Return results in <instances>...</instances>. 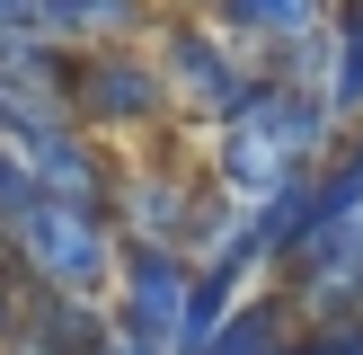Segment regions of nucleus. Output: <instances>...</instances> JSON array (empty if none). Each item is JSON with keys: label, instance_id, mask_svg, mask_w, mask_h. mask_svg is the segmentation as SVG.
<instances>
[{"label": "nucleus", "instance_id": "4", "mask_svg": "<svg viewBox=\"0 0 363 355\" xmlns=\"http://www.w3.org/2000/svg\"><path fill=\"white\" fill-rule=\"evenodd\" d=\"M195 275H204V266H195L186 248H151V240H124V266H116V329L133 337L142 355H186Z\"/></svg>", "mask_w": 363, "mask_h": 355}, {"label": "nucleus", "instance_id": "7", "mask_svg": "<svg viewBox=\"0 0 363 355\" xmlns=\"http://www.w3.org/2000/svg\"><path fill=\"white\" fill-rule=\"evenodd\" d=\"M195 178L204 169H186L177 151H151V160H124V178H116V231L124 240H151V248H186V204H195Z\"/></svg>", "mask_w": 363, "mask_h": 355}, {"label": "nucleus", "instance_id": "14", "mask_svg": "<svg viewBox=\"0 0 363 355\" xmlns=\"http://www.w3.org/2000/svg\"><path fill=\"white\" fill-rule=\"evenodd\" d=\"M0 27H27V0H0Z\"/></svg>", "mask_w": 363, "mask_h": 355}, {"label": "nucleus", "instance_id": "5", "mask_svg": "<svg viewBox=\"0 0 363 355\" xmlns=\"http://www.w3.org/2000/svg\"><path fill=\"white\" fill-rule=\"evenodd\" d=\"M275 293L293 302L301 329H319V320H363V204L337 213V222H311L301 231V248L275 266Z\"/></svg>", "mask_w": 363, "mask_h": 355}, {"label": "nucleus", "instance_id": "10", "mask_svg": "<svg viewBox=\"0 0 363 355\" xmlns=\"http://www.w3.org/2000/svg\"><path fill=\"white\" fill-rule=\"evenodd\" d=\"M293 346H301L293 302H284V293H257V302H240V311L222 320V337H213L204 355H293Z\"/></svg>", "mask_w": 363, "mask_h": 355}, {"label": "nucleus", "instance_id": "16", "mask_svg": "<svg viewBox=\"0 0 363 355\" xmlns=\"http://www.w3.org/2000/svg\"><path fill=\"white\" fill-rule=\"evenodd\" d=\"M0 133H9V98H0Z\"/></svg>", "mask_w": 363, "mask_h": 355}, {"label": "nucleus", "instance_id": "12", "mask_svg": "<svg viewBox=\"0 0 363 355\" xmlns=\"http://www.w3.org/2000/svg\"><path fill=\"white\" fill-rule=\"evenodd\" d=\"M27 311H35V275L9 258V248H0V346H9V337L27 329Z\"/></svg>", "mask_w": 363, "mask_h": 355}, {"label": "nucleus", "instance_id": "13", "mask_svg": "<svg viewBox=\"0 0 363 355\" xmlns=\"http://www.w3.org/2000/svg\"><path fill=\"white\" fill-rule=\"evenodd\" d=\"M293 355H363V320H319V329H301Z\"/></svg>", "mask_w": 363, "mask_h": 355}, {"label": "nucleus", "instance_id": "6", "mask_svg": "<svg viewBox=\"0 0 363 355\" xmlns=\"http://www.w3.org/2000/svg\"><path fill=\"white\" fill-rule=\"evenodd\" d=\"M0 160H9L35 195L98 204V213L116 204V178H124V160L106 151L89 124H9V133H0Z\"/></svg>", "mask_w": 363, "mask_h": 355}, {"label": "nucleus", "instance_id": "3", "mask_svg": "<svg viewBox=\"0 0 363 355\" xmlns=\"http://www.w3.org/2000/svg\"><path fill=\"white\" fill-rule=\"evenodd\" d=\"M71 106H80V124H89L98 142H142V133H160V124L177 116V89H169V71H160L151 36H142V45H98V53H80Z\"/></svg>", "mask_w": 363, "mask_h": 355}, {"label": "nucleus", "instance_id": "15", "mask_svg": "<svg viewBox=\"0 0 363 355\" xmlns=\"http://www.w3.org/2000/svg\"><path fill=\"white\" fill-rule=\"evenodd\" d=\"M337 9H346V18H363V0H337Z\"/></svg>", "mask_w": 363, "mask_h": 355}, {"label": "nucleus", "instance_id": "1", "mask_svg": "<svg viewBox=\"0 0 363 355\" xmlns=\"http://www.w3.org/2000/svg\"><path fill=\"white\" fill-rule=\"evenodd\" d=\"M0 248L35 275V293H89L116 302V266H124V231L98 204H62L35 195L27 178L0 160Z\"/></svg>", "mask_w": 363, "mask_h": 355}, {"label": "nucleus", "instance_id": "8", "mask_svg": "<svg viewBox=\"0 0 363 355\" xmlns=\"http://www.w3.org/2000/svg\"><path fill=\"white\" fill-rule=\"evenodd\" d=\"M27 27L71 53H98V45H142L160 27V9L151 0H27Z\"/></svg>", "mask_w": 363, "mask_h": 355}, {"label": "nucleus", "instance_id": "11", "mask_svg": "<svg viewBox=\"0 0 363 355\" xmlns=\"http://www.w3.org/2000/svg\"><path fill=\"white\" fill-rule=\"evenodd\" d=\"M328 106L346 124H363V18L337 9V62H328Z\"/></svg>", "mask_w": 363, "mask_h": 355}, {"label": "nucleus", "instance_id": "9", "mask_svg": "<svg viewBox=\"0 0 363 355\" xmlns=\"http://www.w3.org/2000/svg\"><path fill=\"white\" fill-rule=\"evenodd\" d=\"M213 18H222L240 45H257V53H284V45H301V36H319L337 18V0H213Z\"/></svg>", "mask_w": 363, "mask_h": 355}, {"label": "nucleus", "instance_id": "2", "mask_svg": "<svg viewBox=\"0 0 363 355\" xmlns=\"http://www.w3.org/2000/svg\"><path fill=\"white\" fill-rule=\"evenodd\" d=\"M151 53H160V71H169V89H177V116H195L204 133L230 124L266 89V53L240 45V36H230L222 18H204V9H160Z\"/></svg>", "mask_w": 363, "mask_h": 355}]
</instances>
